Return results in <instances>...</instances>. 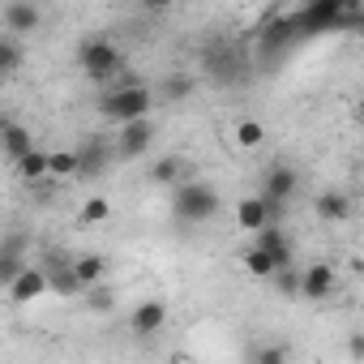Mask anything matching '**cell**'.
<instances>
[{"instance_id":"6da1fadb","label":"cell","mask_w":364,"mask_h":364,"mask_svg":"<svg viewBox=\"0 0 364 364\" xmlns=\"http://www.w3.org/2000/svg\"><path fill=\"white\" fill-rule=\"evenodd\" d=\"M219 189L206 185V180H180L171 189V215L176 223H210L219 215Z\"/></svg>"},{"instance_id":"7a4b0ae2","label":"cell","mask_w":364,"mask_h":364,"mask_svg":"<svg viewBox=\"0 0 364 364\" xmlns=\"http://www.w3.org/2000/svg\"><path fill=\"white\" fill-rule=\"evenodd\" d=\"M77 69H82L90 82L107 86V82L124 69V52H120L107 35H90V39L77 43Z\"/></svg>"},{"instance_id":"3957f363","label":"cell","mask_w":364,"mask_h":364,"mask_svg":"<svg viewBox=\"0 0 364 364\" xmlns=\"http://www.w3.org/2000/svg\"><path fill=\"white\" fill-rule=\"evenodd\" d=\"M150 103H154L150 86L129 82V86H112V90H103V99H99V116L112 120V124H129V120L150 116Z\"/></svg>"},{"instance_id":"277c9868","label":"cell","mask_w":364,"mask_h":364,"mask_svg":"<svg viewBox=\"0 0 364 364\" xmlns=\"http://www.w3.org/2000/svg\"><path fill=\"white\" fill-rule=\"evenodd\" d=\"M202 65H206V77H210V82H240V77H245L240 48L228 43V39L206 43V48H202Z\"/></svg>"},{"instance_id":"5b68a950","label":"cell","mask_w":364,"mask_h":364,"mask_svg":"<svg viewBox=\"0 0 364 364\" xmlns=\"http://www.w3.org/2000/svg\"><path fill=\"white\" fill-rule=\"evenodd\" d=\"M296 39H304L300 35V22H296V14H279V18H266V26H262V35H257V56H283Z\"/></svg>"},{"instance_id":"8992f818","label":"cell","mask_w":364,"mask_h":364,"mask_svg":"<svg viewBox=\"0 0 364 364\" xmlns=\"http://www.w3.org/2000/svg\"><path fill=\"white\" fill-rule=\"evenodd\" d=\"M283 206H287V202H270L266 193H249V198H240V206H236V223H240L245 232H262L266 223H279V219H283Z\"/></svg>"},{"instance_id":"52a82bcc","label":"cell","mask_w":364,"mask_h":364,"mask_svg":"<svg viewBox=\"0 0 364 364\" xmlns=\"http://www.w3.org/2000/svg\"><path fill=\"white\" fill-rule=\"evenodd\" d=\"M43 291H52V279H48V266H43V262H31L18 279L5 283V296H9L14 304H31V300H39Z\"/></svg>"},{"instance_id":"ba28073f","label":"cell","mask_w":364,"mask_h":364,"mask_svg":"<svg viewBox=\"0 0 364 364\" xmlns=\"http://www.w3.org/2000/svg\"><path fill=\"white\" fill-rule=\"evenodd\" d=\"M150 141H154V124H150V116H141V120H129V124H120V137H116V159H141L146 150H150Z\"/></svg>"},{"instance_id":"9c48e42d","label":"cell","mask_w":364,"mask_h":364,"mask_svg":"<svg viewBox=\"0 0 364 364\" xmlns=\"http://www.w3.org/2000/svg\"><path fill=\"white\" fill-rule=\"evenodd\" d=\"M43 266H48V279H52V291H56V296H82V291H86V283H82L73 257H65V253H48Z\"/></svg>"},{"instance_id":"30bf717a","label":"cell","mask_w":364,"mask_h":364,"mask_svg":"<svg viewBox=\"0 0 364 364\" xmlns=\"http://www.w3.org/2000/svg\"><path fill=\"white\" fill-rule=\"evenodd\" d=\"M296 189H300V176H296L291 163H270V167H266V176H262V193H266L270 202H291Z\"/></svg>"},{"instance_id":"8fae6325","label":"cell","mask_w":364,"mask_h":364,"mask_svg":"<svg viewBox=\"0 0 364 364\" xmlns=\"http://www.w3.org/2000/svg\"><path fill=\"white\" fill-rule=\"evenodd\" d=\"M334 287H338V274H334L330 262H313V266L300 274V296H304V300H330Z\"/></svg>"},{"instance_id":"7c38bea8","label":"cell","mask_w":364,"mask_h":364,"mask_svg":"<svg viewBox=\"0 0 364 364\" xmlns=\"http://www.w3.org/2000/svg\"><path fill=\"white\" fill-rule=\"evenodd\" d=\"M39 22H43V9L35 0H9L5 5V31L9 35H31V31H39Z\"/></svg>"},{"instance_id":"4fadbf2b","label":"cell","mask_w":364,"mask_h":364,"mask_svg":"<svg viewBox=\"0 0 364 364\" xmlns=\"http://www.w3.org/2000/svg\"><path fill=\"white\" fill-rule=\"evenodd\" d=\"M129 326H133V334H141V338L159 334V330L167 326V304H163V300H141V304L133 309Z\"/></svg>"},{"instance_id":"5bb4252c","label":"cell","mask_w":364,"mask_h":364,"mask_svg":"<svg viewBox=\"0 0 364 364\" xmlns=\"http://www.w3.org/2000/svg\"><path fill=\"white\" fill-rule=\"evenodd\" d=\"M313 210H317L321 223H343V219H351V198L343 189H321L313 198Z\"/></svg>"},{"instance_id":"9a60e30c","label":"cell","mask_w":364,"mask_h":364,"mask_svg":"<svg viewBox=\"0 0 364 364\" xmlns=\"http://www.w3.org/2000/svg\"><path fill=\"white\" fill-rule=\"evenodd\" d=\"M22 249H26V240L18 236V232H9L5 236V249H0V283H9V279H18L31 262L22 257Z\"/></svg>"},{"instance_id":"2e32d148","label":"cell","mask_w":364,"mask_h":364,"mask_svg":"<svg viewBox=\"0 0 364 364\" xmlns=\"http://www.w3.org/2000/svg\"><path fill=\"white\" fill-rule=\"evenodd\" d=\"M253 236H257L253 245H262V249L279 262V270H283V266H291V245H287V236H283V228H279V223H266V228H262V232H253Z\"/></svg>"},{"instance_id":"e0dca14e","label":"cell","mask_w":364,"mask_h":364,"mask_svg":"<svg viewBox=\"0 0 364 364\" xmlns=\"http://www.w3.org/2000/svg\"><path fill=\"white\" fill-rule=\"evenodd\" d=\"M0 146H5V159H9V163H18L22 154H31V150H35V137H31V129H26V124L5 120V137H0Z\"/></svg>"},{"instance_id":"ac0fdd59","label":"cell","mask_w":364,"mask_h":364,"mask_svg":"<svg viewBox=\"0 0 364 364\" xmlns=\"http://www.w3.org/2000/svg\"><path fill=\"white\" fill-rule=\"evenodd\" d=\"M14 167H18V176L26 180V185H39L43 176H52V150H39V146H35V150L22 154Z\"/></svg>"},{"instance_id":"d6986e66","label":"cell","mask_w":364,"mask_h":364,"mask_svg":"<svg viewBox=\"0 0 364 364\" xmlns=\"http://www.w3.org/2000/svg\"><path fill=\"white\" fill-rule=\"evenodd\" d=\"M150 180H154V185H163V189H176L180 180H185V159H180V154L154 159V163H150Z\"/></svg>"},{"instance_id":"ffe728a7","label":"cell","mask_w":364,"mask_h":364,"mask_svg":"<svg viewBox=\"0 0 364 364\" xmlns=\"http://www.w3.org/2000/svg\"><path fill=\"white\" fill-rule=\"evenodd\" d=\"M116 154V146H107V141H86L82 146V176L90 180V176H99V171H107V159Z\"/></svg>"},{"instance_id":"44dd1931","label":"cell","mask_w":364,"mask_h":364,"mask_svg":"<svg viewBox=\"0 0 364 364\" xmlns=\"http://www.w3.org/2000/svg\"><path fill=\"white\" fill-rule=\"evenodd\" d=\"M240 266H245L253 279H274V270H279V262H274L262 245H249V249L240 253Z\"/></svg>"},{"instance_id":"7402d4cb","label":"cell","mask_w":364,"mask_h":364,"mask_svg":"<svg viewBox=\"0 0 364 364\" xmlns=\"http://www.w3.org/2000/svg\"><path fill=\"white\" fill-rule=\"evenodd\" d=\"M73 266H77V274H82L86 287H95V283L107 279V257H103V253H77Z\"/></svg>"},{"instance_id":"603a6c76","label":"cell","mask_w":364,"mask_h":364,"mask_svg":"<svg viewBox=\"0 0 364 364\" xmlns=\"http://www.w3.org/2000/svg\"><path fill=\"white\" fill-rule=\"evenodd\" d=\"M82 176V150H52V180H77Z\"/></svg>"},{"instance_id":"cb8c5ba5","label":"cell","mask_w":364,"mask_h":364,"mask_svg":"<svg viewBox=\"0 0 364 364\" xmlns=\"http://www.w3.org/2000/svg\"><path fill=\"white\" fill-rule=\"evenodd\" d=\"M262 141H266V124H262V120H253V116L236 120V146H240V150H257Z\"/></svg>"},{"instance_id":"d4e9b609","label":"cell","mask_w":364,"mask_h":364,"mask_svg":"<svg viewBox=\"0 0 364 364\" xmlns=\"http://www.w3.org/2000/svg\"><path fill=\"white\" fill-rule=\"evenodd\" d=\"M22 69V48H18V35H9L5 31V39H0V73H18Z\"/></svg>"},{"instance_id":"484cf974","label":"cell","mask_w":364,"mask_h":364,"mask_svg":"<svg viewBox=\"0 0 364 364\" xmlns=\"http://www.w3.org/2000/svg\"><path fill=\"white\" fill-rule=\"evenodd\" d=\"M82 223H107L112 219V202L103 198V193H95V198H86L82 202V215H77Z\"/></svg>"},{"instance_id":"4316f807","label":"cell","mask_w":364,"mask_h":364,"mask_svg":"<svg viewBox=\"0 0 364 364\" xmlns=\"http://www.w3.org/2000/svg\"><path fill=\"white\" fill-rule=\"evenodd\" d=\"M86 304H90L95 313H107V309L116 304V296H112L107 283H95V287H86Z\"/></svg>"},{"instance_id":"83f0119b","label":"cell","mask_w":364,"mask_h":364,"mask_svg":"<svg viewBox=\"0 0 364 364\" xmlns=\"http://www.w3.org/2000/svg\"><path fill=\"white\" fill-rule=\"evenodd\" d=\"M274 287H279V296H300V274L291 270V266H283V270H274Z\"/></svg>"},{"instance_id":"f1b7e54d","label":"cell","mask_w":364,"mask_h":364,"mask_svg":"<svg viewBox=\"0 0 364 364\" xmlns=\"http://www.w3.org/2000/svg\"><path fill=\"white\" fill-rule=\"evenodd\" d=\"M163 90H167V99H176V103H180V99H189V95H193V77L176 73V77H167V82H163Z\"/></svg>"},{"instance_id":"f546056e","label":"cell","mask_w":364,"mask_h":364,"mask_svg":"<svg viewBox=\"0 0 364 364\" xmlns=\"http://www.w3.org/2000/svg\"><path fill=\"white\" fill-rule=\"evenodd\" d=\"M253 360L257 364H279V360H287V347H257Z\"/></svg>"},{"instance_id":"4dcf8cb0","label":"cell","mask_w":364,"mask_h":364,"mask_svg":"<svg viewBox=\"0 0 364 364\" xmlns=\"http://www.w3.org/2000/svg\"><path fill=\"white\" fill-rule=\"evenodd\" d=\"M347 351H351V355H360V360H364V334H351V343H347Z\"/></svg>"},{"instance_id":"1f68e13d","label":"cell","mask_w":364,"mask_h":364,"mask_svg":"<svg viewBox=\"0 0 364 364\" xmlns=\"http://www.w3.org/2000/svg\"><path fill=\"white\" fill-rule=\"evenodd\" d=\"M141 9H150V14H159V9H171V0H141Z\"/></svg>"},{"instance_id":"d6a6232c","label":"cell","mask_w":364,"mask_h":364,"mask_svg":"<svg viewBox=\"0 0 364 364\" xmlns=\"http://www.w3.org/2000/svg\"><path fill=\"white\" fill-rule=\"evenodd\" d=\"M355 112H360V120H364V95H360V103H355Z\"/></svg>"}]
</instances>
